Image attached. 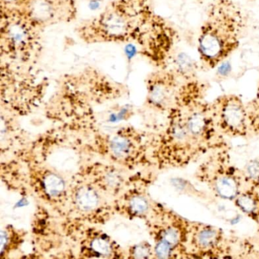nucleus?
<instances>
[{
  "instance_id": "nucleus-1",
  "label": "nucleus",
  "mask_w": 259,
  "mask_h": 259,
  "mask_svg": "<svg viewBox=\"0 0 259 259\" xmlns=\"http://www.w3.org/2000/svg\"><path fill=\"white\" fill-rule=\"evenodd\" d=\"M245 26L243 12L235 0H213L198 34L201 67L212 70L227 61L239 48Z\"/></svg>"
},
{
  "instance_id": "nucleus-2",
  "label": "nucleus",
  "mask_w": 259,
  "mask_h": 259,
  "mask_svg": "<svg viewBox=\"0 0 259 259\" xmlns=\"http://www.w3.org/2000/svg\"><path fill=\"white\" fill-rule=\"evenodd\" d=\"M210 107L213 119L224 133L233 136L246 134L248 112L239 97L224 95Z\"/></svg>"
},
{
  "instance_id": "nucleus-3",
  "label": "nucleus",
  "mask_w": 259,
  "mask_h": 259,
  "mask_svg": "<svg viewBox=\"0 0 259 259\" xmlns=\"http://www.w3.org/2000/svg\"><path fill=\"white\" fill-rule=\"evenodd\" d=\"M174 70L160 72L154 77L150 86L149 100L157 107H166L171 101H176L180 86Z\"/></svg>"
},
{
  "instance_id": "nucleus-4",
  "label": "nucleus",
  "mask_w": 259,
  "mask_h": 259,
  "mask_svg": "<svg viewBox=\"0 0 259 259\" xmlns=\"http://www.w3.org/2000/svg\"><path fill=\"white\" fill-rule=\"evenodd\" d=\"M240 177L233 166L219 168L210 181L214 192L224 199H233L241 193Z\"/></svg>"
},
{
  "instance_id": "nucleus-5",
  "label": "nucleus",
  "mask_w": 259,
  "mask_h": 259,
  "mask_svg": "<svg viewBox=\"0 0 259 259\" xmlns=\"http://www.w3.org/2000/svg\"><path fill=\"white\" fill-rule=\"evenodd\" d=\"M221 239L219 230L204 227L195 230L192 236V244L198 249L207 250L216 247Z\"/></svg>"
},
{
  "instance_id": "nucleus-6",
  "label": "nucleus",
  "mask_w": 259,
  "mask_h": 259,
  "mask_svg": "<svg viewBox=\"0 0 259 259\" xmlns=\"http://www.w3.org/2000/svg\"><path fill=\"white\" fill-rule=\"evenodd\" d=\"M40 186L48 198H60L66 191V183L59 174L47 172L40 180Z\"/></svg>"
},
{
  "instance_id": "nucleus-7",
  "label": "nucleus",
  "mask_w": 259,
  "mask_h": 259,
  "mask_svg": "<svg viewBox=\"0 0 259 259\" xmlns=\"http://www.w3.org/2000/svg\"><path fill=\"white\" fill-rule=\"evenodd\" d=\"M74 200L79 210L90 211L98 207L100 197L98 192L91 186H81L75 192Z\"/></svg>"
},
{
  "instance_id": "nucleus-8",
  "label": "nucleus",
  "mask_w": 259,
  "mask_h": 259,
  "mask_svg": "<svg viewBox=\"0 0 259 259\" xmlns=\"http://www.w3.org/2000/svg\"><path fill=\"white\" fill-rule=\"evenodd\" d=\"M174 72L181 78L185 80L195 78L198 69L196 62L186 53H180L176 56L174 60Z\"/></svg>"
},
{
  "instance_id": "nucleus-9",
  "label": "nucleus",
  "mask_w": 259,
  "mask_h": 259,
  "mask_svg": "<svg viewBox=\"0 0 259 259\" xmlns=\"http://www.w3.org/2000/svg\"><path fill=\"white\" fill-rule=\"evenodd\" d=\"M131 139L125 135L118 134L112 137L109 142V148L112 155L116 158L125 159L131 154L133 150Z\"/></svg>"
},
{
  "instance_id": "nucleus-10",
  "label": "nucleus",
  "mask_w": 259,
  "mask_h": 259,
  "mask_svg": "<svg viewBox=\"0 0 259 259\" xmlns=\"http://www.w3.org/2000/svg\"><path fill=\"white\" fill-rule=\"evenodd\" d=\"M89 248L93 256L96 257H110L113 254V247L110 238L106 235H95L89 243Z\"/></svg>"
},
{
  "instance_id": "nucleus-11",
  "label": "nucleus",
  "mask_w": 259,
  "mask_h": 259,
  "mask_svg": "<svg viewBox=\"0 0 259 259\" xmlns=\"http://www.w3.org/2000/svg\"><path fill=\"white\" fill-rule=\"evenodd\" d=\"M236 205L247 214L258 215L259 198L255 192L245 191L241 192L236 198Z\"/></svg>"
},
{
  "instance_id": "nucleus-12",
  "label": "nucleus",
  "mask_w": 259,
  "mask_h": 259,
  "mask_svg": "<svg viewBox=\"0 0 259 259\" xmlns=\"http://www.w3.org/2000/svg\"><path fill=\"white\" fill-rule=\"evenodd\" d=\"M157 240L163 241L170 245L174 249L180 245L186 236L183 235L182 229L175 224L166 226L160 230Z\"/></svg>"
},
{
  "instance_id": "nucleus-13",
  "label": "nucleus",
  "mask_w": 259,
  "mask_h": 259,
  "mask_svg": "<svg viewBox=\"0 0 259 259\" xmlns=\"http://www.w3.org/2000/svg\"><path fill=\"white\" fill-rule=\"evenodd\" d=\"M150 204L146 198L140 195L132 196L128 201V210L136 217L143 216L149 210Z\"/></svg>"
},
{
  "instance_id": "nucleus-14",
  "label": "nucleus",
  "mask_w": 259,
  "mask_h": 259,
  "mask_svg": "<svg viewBox=\"0 0 259 259\" xmlns=\"http://www.w3.org/2000/svg\"><path fill=\"white\" fill-rule=\"evenodd\" d=\"M104 28L109 34L117 36L125 31V23L120 16L111 14L104 19Z\"/></svg>"
},
{
  "instance_id": "nucleus-15",
  "label": "nucleus",
  "mask_w": 259,
  "mask_h": 259,
  "mask_svg": "<svg viewBox=\"0 0 259 259\" xmlns=\"http://www.w3.org/2000/svg\"><path fill=\"white\" fill-rule=\"evenodd\" d=\"M151 253V249L150 245L143 242L133 247L130 254L133 257H136V258H146L150 257Z\"/></svg>"
},
{
  "instance_id": "nucleus-16",
  "label": "nucleus",
  "mask_w": 259,
  "mask_h": 259,
  "mask_svg": "<svg viewBox=\"0 0 259 259\" xmlns=\"http://www.w3.org/2000/svg\"><path fill=\"white\" fill-rule=\"evenodd\" d=\"M104 180L106 186L112 189V188H116L119 186L122 179L119 177V174L113 172V171H110V172H107V174L104 176Z\"/></svg>"
},
{
  "instance_id": "nucleus-17",
  "label": "nucleus",
  "mask_w": 259,
  "mask_h": 259,
  "mask_svg": "<svg viewBox=\"0 0 259 259\" xmlns=\"http://www.w3.org/2000/svg\"><path fill=\"white\" fill-rule=\"evenodd\" d=\"M249 109V111H247L248 112V116H249V118L253 116V118H255L257 119L259 116V84L258 88H257V95H256L255 99L251 103V105ZM256 119H254V122Z\"/></svg>"
},
{
  "instance_id": "nucleus-18",
  "label": "nucleus",
  "mask_w": 259,
  "mask_h": 259,
  "mask_svg": "<svg viewBox=\"0 0 259 259\" xmlns=\"http://www.w3.org/2000/svg\"><path fill=\"white\" fill-rule=\"evenodd\" d=\"M218 69V74L220 76H227L230 74V70H231V66L228 62L225 61L221 63V65L216 68Z\"/></svg>"
},
{
  "instance_id": "nucleus-19",
  "label": "nucleus",
  "mask_w": 259,
  "mask_h": 259,
  "mask_svg": "<svg viewBox=\"0 0 259 259\" xmlns=\"http://www.w3.org/2000/svg\"><path fill=\"white\" fill-rule=\"evenodd\" d=\"M251 1H254V0H251Z\"/></svg>"
}]
</instances>
